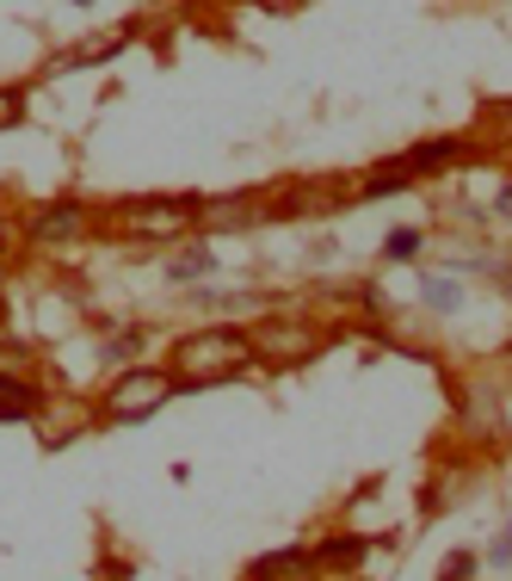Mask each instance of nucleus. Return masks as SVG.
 <instances>
[{
    "label": "nucleus",
    "instance_id": "7",
    "mask_svg": "<svg viewBox=\"0 0 512 581\" xmlns=\"http://www.w3.org/2000/svg\"><path fill=\"white\" fill-rule=\"evenodd\" d=\"M99 421V408H87V403H68V396H57V415H50V408H43L38 415V440L43 446H68V440H75V433H87V427Z\"/></svg>",
    "mask_w": 512,
    "mask_h": 581
},
{
    "label": "nucleus",
    "instance_id": "26",
    "mask_svg": "<svg viewBox=\"0 0 512 581\" xmlns=\"http://www.w3.org/2000/svg\"><path fill=\"white\" fill-rule=\"evenodd\" d=\"M278 7H285V0H278Z\"/></svg>",
    "mask_w": 512,
    "mask_h": 581
},
{
    "label": "nucleus",
    "instance_id": "23",
    "mask_svg": "<svg viewBox=\"0 0 512 581\" xmlns=\"http://www.w3.org/2000/svg\"><path fill=\"white\" fill-rule=\"evenodd\" d=\"M0 341H7V297H0Z\"/></svg>",
    "mask_w": 512,
    "mask_h": 581
},
{
    "label": "nucleus",
    "instance_id": "25",
    "mask_svg": "<svg viewBox=\"0 0 512 581\" xmlns=\"http://www.w3.org/2000/svg\"><path fill=\"white\" fill-rule=\"evenodd\" d=\"M75 7H93V0H75Z\"/></svg>",
    "mask_w": 512,
    "mask_h": 581
},
{
    "label": "nucleus",
    "instance_id": "22",
    "mask_svg": "<svg viewBox=\"0 0 512 581\" xmlns=\"http://www.w3.org/2000/svg\"><path fill=\"white\" fill-rule=\"evenodd\" d=\"M500 290H507V297H512V267H500Z\"/></svg>",
    "mask_w": 512,
    "mask_h": 581
},
{
    "label": "nucleus",
    "instance_id": "12",
    "mask_svg": "<svg viewBox=\"0 0 512 581\" xmlns=\"http://www.w3.org/2000/svg\"><path fill=\"white\" fill-rule=\"evenodd\" d=\"M364 551H371V539H364V532H346V539L334 532V539H322V551H315L309 563H315V569H359Z\"/></svg>",
    "mask_w": 512,
    "mask_h": 581
},
{
    "label": "nucleus",
    "instance_id": "18",
    "mask_svg": "<svg viewBox=\"0 0 512 581\" xmlns=\"http://www.w3.org/2000/svg\"><path fill=\"white\" fill-rule=\"evenodd\" d=\"M25 112H32V94L25 87H0V131H20Z\"/></svg>",
    "mask_w": 512,
    "mask_h": 581
},
{
    "label": "nucleus",
    "instance_id": "24",
    "mask_svg": "<svg viewBox=\"0 0 512 581\" xmlns=\"http://www.w3.org/2000/svg\"><path fill=\"white\" fill-rule=\"evenodd\" d=\"M0 290H7V254H0Z\"/></svg>",
    "mask_w": 512,
    "mask_h": 581
},
{
    "label": "nucleus",
    "instance_id": "27",
    "mask_svg": "<svg viewBox=\"0 0 512 581\" xmlns=\"http://www.w3.org/2000/svg\"><path fill=\"white\" fill-rule=\"evenodd\" d=\"M507 353H512V347H507Z\"/></svg>",
    "mask_w": 512,
    "mask_h": 581
},
{
    "label": "nucleus",
    "instance_id": "6",
    "mask_svg": "<svg viewBox=\"0 0 512 581\" xmlns=\"http://www.w3.org/2000/svg\"><path fill=\"white\" fill-rule=\"evenodd\" d=\"M38 415H43V384H38V378H13V371H0V427L38 421Z\"/></svg>",
    "mask_w": 512,
    "mask_h": 581
},
{
    "label": "nucleus",
    "instance_id": "19",
    "mask_svg": "<svg viewBox=\"0 0 512 581\" xmlns=\"http://www.w3.org/2000/svg\"><path fill=\"white\" fill-rule=\"evenodd\" d=\"M482 576V557L475 551H451V557L438 563V581H475Z\"/></svg>",
    "mask_w": 512,
    "mask_h": 581
},
{
    "label": "nucleus",
    "instance_id": "3",
    "mask_svg": "<svg viewBox=\"0 0 512 581\" xmlns=\"http://www.w3.org/2000/svg\"><path fill=\"white\" fill-rule=\"evenodd\" d=\"M173 396V378L167 366H124L112 378V384H99V421H112V427H136V421H149L154 408Z\"/></svg>",
    "mask_w": 512,
    "mask_h": 581
},
{
    "label": "nucleus",
    "instance_id": "13",
    "mask_svg": "<svg viewBox=\"0 0 512 581\" xmlns=\"http://www.w3.org/2000/svg\"><path fill=\"white\" fill-rule=\"evenodd\" d=\"M124 44H130V32H112L105 44H80V50H62V57H50V75H68V69H87V62H112Z\"/></svg>",
    "mask_w": 512,
    "mask_h": 581
},
{
    "label": "nucleus",
    "instance_id": "2",
    "mask_svg": "<svg viewBox=\"0 0 512 581\" xmlns=\"http://www.w3.org/2000/svg\"><path fill=\"white\" fill-rule=\"evenodd\" d=\"M204 223V198L173 193V198H117L112 211H99V230L112 242H179Z\"/></svg>",
    "mask_w": 512,
    "mask_h": 581
},
{
    "label": "nucleus",
    "instance_id": "4",
    "mask_svg": "<svg viewBox=\"0 0 512 581\" xmlns=\"http://www.w3.org/2000/svg\"><path fill=\"white\" fill-rule=\"evenodd\" d=\"M99 230V211L80 205V198H50V205H32L20 217V235L32 248H68V242H87Z\"/></svg>",
    "mask_w": 512,
    "mask_h": 581
},
{
    "label": "nucleus",
    "instance_id": "9",
    "mask_svg": "<svg viewBox=\"0 0 512 581\" xmlns=\"http://www.w3.org/2000/svg\"><path fill=\"white\" fill-rule=\"evenodd\" d=\"M408 168H414V180L420 174H438V168H457V161H470V143L463 136H426L420 149H408Z\"/></svg>",
    "mask_w": 512,
    "mask_h": 581
},
{
    "label": "nucleus",
    "instance_id": "5",
    "mask_svg": "<svg viewBox=\"0 0 512 581\" xmlns=\"http://www.w3.org/2000/svg\"><path fill=\"white\" fill-rule=\"evenodd\" d=\"M247 341H253V359H266V366H303V359H315V353L327 347V329L272 316L260 329H247Z\"/></svg>",
    "mask_w": 512,
    "mask_h": 581
},
{
    "label": "nucleus",
    "instance_id": "14",
    "mask_svg": "<svg viewBox=\"0 0 512 581\" xmlns=\"http://www.w3.org/2000/svg\"><path fill=\"white\" fill-rule=\"evenodd\" d=\"M420 304L438 310V316H451V310H463V285H457L451 272H426V279H420Z\"/></svg>",
    "mask_w": 512,
    "mask_h": 581
},
{
    "label": "nucleus",
    "instance_id": "16",
    "mask_svg": "<svg viewBox=\"0 0 512 581\" xmlns=\"http://www.w3.org/2000/svg\"><path fill=\"white\" fill-rule=\"evenodd\" d=\"M142 347H149V329H117L112 341H99V359H105V366H117V359H136Z\"/></svg>",
    "mask_w": 512,
    "mask_h": 581
},
{
    "label": "nucleus",
    "instance_id": "8",
    "mask_svg": "<svg viewBox=\"0 0 512 581\" xmlns=\"http://www.w3.org/2000/svg\"><path fill=\"white\" fill-rule=\"evenodd\" d=\"M297 576H315V563H309L303 544H278V551H266L260 563H247V581H297Z\"/></svg>",
    "mask_w": 512,
    "mask_h": 581
},
{
    "label": "nucleus",
    "instance_id": "15",
    "mask_svg": "<svg viewBox=\"0 0 512 581\" xmlns=\"http://www.w3.org/2000/svg\"><path fill=\"white\" fill-rule=\"evenodd\" d=\"M210 267H216V254H210L204 242H191V248H179L167 260V279H173V285H191V279H204Z\"/></svg>",
    "mask_w": 512,
    "mask_h": 581
},
{
    "label": "nucleus",
    "instance_id": "1",
    "mask_svg": "<svg viewBox=\"0 0 512 581\" xmlns=\"http://www.w3.org/2000/svg\"><path fill=\"white\" fill-rule=\"evenodd\" d=\"M253 366V341L247 329H191L173 341L167 353V378H173V396L186 390H216L228 378H241Z\"/></svg>",
    "mask_w": 512,
    "mask_h": 581
},
{
    "label": "nucleus",
    "instance_id": "20",
    "mask_svg": "<svg viewBox=\"0 0 512 581\" xmlns=\"http://www.w3.org/2000/svg\"><path fill=\"white\" fill-rule=\"evenodd\" d=\"M488 563H494V569H507V563H512V526H507V532H500V539H494Z\"/></svg>",
    "mask_w": 512,
    "mask_h": 581
},
{
    "label": "nucleus",
    "instance_id": "11",
    "mask_svg": "<svg viewBox=\"0 0 512 581\" xmlns=\"http://www.w3.org/2000/svg\"><path fill=\"white\" fill-rule=\"evenodd\" d=\"M401 193H414V168H408V161H383V168H371V174L359 180L352 198H401Z\"/></svg>",
    "mask_w": 512,
    "mask_h": 581
},
{
    "label": "nucleus",
    "instance_id": "17",
    "mask_svg": "<svg viewBox=\"0 0 512 581\" xmlns=\"http://www.w3.org/2000/svg\"><path fill=\"white\" fill-rule=\"evenodd\" d=\"M420 248H426V230H414V223H401V230L383 235V260H414Z\"/></svg>",
    "mask_w": 512,
    "mask_h": 581
},
{
    "label": "nucleus",
    "instance_id": "10",
    "mask_svg": "<svg viewBox=\"0 0 512 581\" xmlns=\"http://www.w3.org/2000/svg\"><path fill=\"white\" fill-rule=\"evenodd\" d=\"M327 205H340V186H334V180H309V186H297V193L272 198L278 217H309V211H327Z\"/></svg>",
    "mask_w": 512,
    "mask_h": 581
},
{
    "label": "nucleus",
    "instance_id": "21",
    "mask_svg": "<svg viewBox=\"0 0 512 581\" xmlns=\"http://www.w3.org/2000/svg\"><path fill=\"white\" fill-rule=\"evenodd\" d=\"M494 217H500V223H512V186H500V193H494Z\"/></svg>",
    "mask_w": 512,
    "mask_h": 581
}]
</instances>
